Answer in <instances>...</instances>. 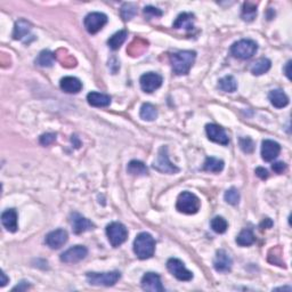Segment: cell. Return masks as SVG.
Returning a JSON list of instances; mask_svg holds the SVG:
<instances>
[{"mask_svg":"<svg viewBox=\"0 0 292 292\" xmlns=\"http://www.w3.org/2000/svg\"><path fill=\"white\" fill-rule=\"evenodd\" d=\"M197 58V53L193 51H181L170 55L172 70L177 75H185L190 72L192 65Z\"/></svg>","mask_w":292,"mask_h":292,"instance_id":"6da1fadb","label":"cell"},{"mask_svg":"<svg viewBox=\"0 0 292 292\" xmlns=\"http://www.w3.org/2000/svg\"><path fill=\"white\" fill-rule=\"evenodd\" d=\"M155 251V241L153 237L148 233H141L136 237L134 241V252L139 259L144 260L151 258Z\"/></svg>","mask_w":292,"mask_h":292,"instance_id":"7a4b0ae2","label":"cell"},{"mask_svg":"<svg viewBox=\"0 0 292 292\" xmlns=\"http://www.w3.org/2000/svg\"><path fill=\"white\" fill-rule=\"evenodd\" d=\"M201 202L197 195L191 192H182L178 195L177 202H176V209L179 212L185 215H194L200 210Z\"/></svg>","mask_w":292,"mask_h":292,"instance_id":"3957f363","label":"cell"},{"mask_svg":"<svg viewBox=\"0 0 292 292\" xmlns=\"http://www.w3.org/2000/svg\"><path fill=\"white\" fill-rule=\"evenodd\" d=\"M258 51L257 42L250 39H242L231 46V54L235 58L249 59Z\"/></svg>","mask_w":292,"mask_h":292,"instance_id":"277c9868","label":"cell"},{"mask_svg":"<svg viewBox=\"0 0 292 292\" xmlns=\"http://www.w3.org/2000/svg\"><path fill=\"white\" fill-rule=\"evenodd\" d=\"M121 274L120 272H108V273H95V272H91V273L86 274V278H87L88 283L91 285H96V287H112L117 282L120 280Z\"/></svg>","mask_w":292,"mask_h":292,"instance_id":"5b68a950","label":"cell"},{"mask_svg":"<svg viewBox=\"0 0 292 292\" xmlns=\"http://www.w3.org/2000/svg\"><path fill=\"white\" fill-rule=\"evenodd\" d=\"M106 235H108V238L112 247L118 248L127 240L128 231L124 224L114 221V223L108 225V227H106Z\"/></svg>","mask_w":292,"mask_h":292,"instance_id":"8992f818","label":"cell"},{"mask_svg":"<svg viewBox=\"0 0 292 292\" xmlns=\"http://www.w3.org/2000/svg\"><path fill=\"white\" fill-rule=\"evenodd\" d=\"M153 168L162 174H176L179 171V169L169 160L167 146H162L159 150L157 160L153 162Z\"/></svg>","mask_w":292,"mask_h":292,"instance_id":"52a82bcc","label":"cell"},{"mask_svg":"<svg viewBox=\"0 0 292 292\" xmlns=\"http://www.w3.org/2000/svg\"><path fill=\"white\" fill-rule=\"evenodd\" d=\"M106 23H108V16L98 12L89 13L84 21L85 28L91 35H95V33L101 31Z\"/></svg>","mask_w":292,"mask_h":292,"instance_id":"ba28073f","label":"cell"},{"mask_svg":"<svg viewBox=\"0 0 292 292\" xmlns=\"http://www.w3.org/2000/svg\"><path fill=\"white\" fill-rule=\"evenodd\" d=\"M167 268L170 273L179 281H191L193 278V273L185 267L184 263L177 258H170L167 261Z\"/></svg>","mask_w":292,"mask_h":292,"instance_id":"9c48e42d","label":"cell"},{"mask_svg":"<svg viewBox=\"0 0 292 292\" xmlns=\"http://www.w3.org/2000/svg\"><path fill=\"white\" fill-rule=\"evenodd\" d=\"M162 82H164V79L160 74L155 72H147L145 74H143L141 79H139V84H141V88L143 91L148 92H153L159 89L162 86Z\"/></svg>","mask_w":292,"mask_h":292,"instance_id":"30bf717a","label":"cell"},{"mask_svg":"<svg viewBox=\"0 0 292 292\" xmlns=\"http://www.w3.org/2000/svg\"><path fill=\"white\" fill-rule=\"evenodd\" d=\"M87 255V248L84 247V245H75V247L70 248L63 252L61 255V261L65 264H75L84 260Z\"/></svg>","mask_w":292,"mask_h":292,"instance_id":"8fae6325","label":"cell"},{"mask_svg":"<svg viewBox=\"0 0 292 292\" xmlns=\"http://www.w3.org/2000/svg\"><path fill=\"white\" fill-rule=\"evenodd\" d=\"M70 223H71L72 230L75 234L85 233V232L91 231L95 227V225L92 224L91 220L82 217L78 212H73V214H71V216H70Z\"/></svg>","mask_w":292,"mask_h":292,"instance_id":"7c38bea8","label":"cell"},{"mask_svg":"<svg viewBox=\"0 0 292 292\" xmlns=\"http://www.w3.org/2000/svg\"><path fill=\"white\" fill-rule=\"evenodd\" d=\"M143 290L150 292H162L164 291V285L161 283V278L155 273H146L142 278Z\"/></svg>","mask_w":292,"mask_h":292,"instance_id":"4fadbf2b","label":"cell"},{"mask_svg":"<svg viewBox=\"0 0 292 292\" xmlns=\"http://www.w3.org/2000/svg\"><path fill=\"white\" fill-rule=\"evenodd\" d=\"M233 260L231 256L225 250H218L216 252V257L214 259V267L219 273H227L232 270Z\"/></svg>","mask_w":292,"mask_h":292,"instance_id":"5bb4252c","label":"cell"},{"mask_svg":"<svg viewBox=\"0 0 292 292\" xmlns=\"http://www.w3.org/2000/svg\"><path fill=\"white\" fill-rule=\"evenodd\" d=\"M281 152V146L278 143L266 139L261 144V158L264 161L271 162L278 157Z\"/></svg>","mask_w":292,"mask_h":292,"instance_id":"9a60e30c","label":"cell"},{"mask_svg":"<svg viewBox=\"0 0 292 292\" xmlns=\"http://www.w3.org/2000/svg\"><path fill=\"white\" fill-rule=\"evenodd\" d=\"M205 132H207L208 138L212 142L218 143L220 145H228V143H230V139H228L226 132H225L223 128L219 127L217 125H207L205 126Z\"/></svg>","mask_w":292,"mask_h":292,"instance_id":"2e32d148","label":"cell"},{"mask_svg":"<svg viewBox=\"0 0 292 292\" xmlns=\"http://www.w3.org/2000/svg\"><path fill=\"white\" fill-rule=\"evenodd\" d=\"M68 232L64 230H55L47 234L45 238L46 244L51 249H59L63 247L68 241Z\"/></svg>","mask_w":292,"mask_h":292,"instance_id":"e0dca14e","label":"cell"},{"mask_svg":"<svg viewBox=\"0 0 292 292\" xmlns=\"http://www.w3.org/2000/svg\"><path fill=\"white\" fill-rule=\"evenodd\" d=\"M1 223L8 232L15 233L18 231V212L15 211V209H7V210L2 212Z\"/></svg>","mask_w":292,"mask_h":292,"instance_id":"ac0fdd59","label":"cell"},{"mask_svg":"<svg viewBox=\"0 0 292 292\" xmlns=\"http://www.w3.org/2000/svg\"><path fill=\"white\" fill-rule=\"evenodd\" d=\"M61 89L68 94H77L82 89V82L75 77H65L61 80Z\"/></svg>","mask_w":292,"mask_h":292,"instance_id":"d6986e66","label":"cell"},{"mask_svg":"<svg viewBox=\"0 0 292 292\" xmlns=\"http://www.w3.org/2000/svg\"><path fill=\"white\" fill-rule=\"evenodd\" d=\"M194 22H195V16L192 13H182L177 16L176 21L174 22V28L175 29H185L191 31L194 29Z\"/></svg>","mask_w":292,"mask_h":292,"instance_id":"ffe728a7","label":"cell"},{"mask_svg":"<svg viewBox=\"0 0 292 292\" xmlns=\"http://www.w3.org/2000/svg\"><path fill=\"white\" fill-rule=\"evenodd\" d=\"M88 104L94 106V108H106L111 104V97L106 94L91 91L87 95Z\"/></svg>","mask_w":292,"mask_h":292,"instance_id":"44dd1931","label":"cell"},{"mask_svg":"<svg viewBox=\"0 0 292 292\" xmlns=\"http://www.w3.org/2000/svg\"><path fill=\"white\" fill-rule=\"evenodd\" d=\"M30 32H31V24H30V22L21 18L15 23L14 31H13V38L15 40H22V39H24L25 36L30 35Z\"/></svg>","mask_w":292,"mask_h":292,"instance_id":"7402d4cb","label":"cell"},{"mask_svg":"<svg viewBox=\"0 0 292 292\" xmlns=\"http://www.w3.org/2000/svg\"><path fill=\"white\" fill-rule=\"evenodd\" d=\"M268 98H270L272 105L277 109L285 108V106L289 104V97L283 91H281V89L271 91L270 94H268Z\"/></svg>","mask_w":292,"mask_h":292,"instance_id":"603a6c76","label":"cell"},{"mask_svg":"<svg viewBox=\"0 0 292 292\" xmlns=\"http://www.w3.org/2000/svg\"><path fill=\"white\" fill-rule=\"evenodd\" d=\"M127 36H128V32L126 31V30H121V31L114 33V35L108 40L109 47L111 48L112 51H118V49L122 46V44L126 41Z\"/></svg>","mask_w":292,"mask_h":292,"instance_id":"cb8c5ba5","label":"cell"},{"mask_svg":"<svg viewBox=\"0 0 292 292\" xmlns=\"http://www.w3.org/2000/svg\"><path fill=\"white\" fill-rule=\"evenodd\" d=\"M255 241V234L250 228H244V230H242L237 237V243L240 245V247H249V245L254 244Z\"/></svg>","mask_w":292,"mask_h":292,"instance_id":"d4e9b609","label":"cell"},{"mask_svg":"<svg viewBox=\"0 0 292 292\" xmlns=\"http://www.w3.org/2000/svg\"><path fill=\"white\" fill-rule=\"evenodd\" d=\"M128 174L132 176H146L148 174V169L142 161L132 160L128 164L127 167Z\"/></svg>","mask_w":292,"mask_h":292,"instance_id":"484cf974","label":"cell"},{"mask_svg":"<svg viewBox=\"0 0 292 292\" xmlns=\"http://www.w3.org/2000/svg\"><path fill=\"white\" fill-rule=\"evenodd\" d=\"M55 62V54L51 51H42L36 59V64L41 68H51Z\"/></svg>","mask_w":292,"mask_h":292,"instance_id":"4316f807","label":"cell"},{"mask_svg":"<svg viewBox=\"0 0 292 292\" xmlns=\"http://www.w3.org/2000/svg\"><path fill=\"white\" fill-rule=\"evenodd\" d=\"M272 63L268 58H260L251 66V73L254 75H261L270 71Z\"/></svg>","mask_w":292,"mask_h":292,"instance_id":"83f0119b","label":"cell"},{"mask_svg":"<svg viewBox=\"0 0 292 292\" xmlns=\"http://www.w3.org/2000/svg\"><path fill=\"white\" fill-rule=\"evenodd\" d=\"M218 87L225 92H234L237 89V82L233 75H226L218 81Z\"/></svg>","mask_w":292,"mask_h":292,"instance_id":"f1b7e54d","label":"cell"},{"mask_svg":"<svg viewBox=\"0 0 292 292\" xmlns=\"http://www.w3.org/2000/svg\"><path fill=\"white\" fill-rule=\"evenodd\" d=\"M223 169H224V161L223 160H219V159L214 158V157L205 159L204 164H203V170L216 172V174H217V172L223 171Z\"/></svg>","mask_w":292,"mask_h":292,"instance_id":"f546056e","label":"cell"},{"mask_svg":"<svg viewBox=\"0 0 292 292\" xmlns=\"http://www.w3.org/2000/svg\"><path fill=\"white\" fill-rule=\"evenodd\" d=\"M141 118L146 121H154L158 118V110L150 103H145L141 108Z\"/></svg>","mask_w":292,"mask_h":292,"instance_id":"4dcf8cb0","label":"cell"},{"mask_svg":"<svg viewBox=\"0 0 292 292\" xmlns=\"http://www.w3.org/2000/svg\"><path fill=\"white\" fill-rule=\"evenodd\" d=\"M242 18L247 22L254 21L257 16V6L252 2H244L243 8H242Z\"/></svg>","mask_w":292,"mask_h":292,"instance_id":"1f68e13d","label":"cell"},{"mask_svg":"<svg viewBox=\"0 0 292 292\" xmlns=\"http://www.w3.org/2000/svg\"><path fill=\"white\" fill-rule=\"evenodd\" d=\"M136 14H137V6L132 2H126L121 6L120 15L124 21H130Z\"/></svg>","mask_w":292,"mask_h":292,"instance_id":"d6a6232c","label":"cell"},{"mask_svg":"<svg viewBox=\"0 0 292 292\" xmlns=\"http://www.w3.org/2000/svg\"><path fill=\"white\" fill-rule=\"evenodd\" d=\"M210 226L212 228V231L216 232L217 234H223L227 231L228 223L226 221V219H224L223 217H219V216H217V217L212 218Z\"/></svg>","mask_w":292,"mask_h":292,"instance_id":"836d02e7","label":"cell"},{"mask_svg":"<svg viewBox=\"0 0 292 292\" xmlns=\"http://www.w3.org/2000/svg\"><path fill=\"white\" fill-rule=\"evenodd\" d=\"M225 201L231 205H237L240 202V192H238L235 187H232L230 190L225 192L224 195Z\"/></svg>","mask_w":292,"mask_h":292,"instance_id":"e575fe53","label":"cell"},{"mask_svg":"<svg viewBox=\"0 0 292 292\" xmlns=\"http://www.w3.org/2000/svg\"><path fill=\"white\" fill-rule=\"evenodd\" d=\"M240 147L245 153H252L255 150V144L250 137L240 138Z\"/></svg>","mask_w":292,"mask_h":292,"instance_id":"d590c367","label":"cell"},{"mask_svg":"<svg viewBox=\"0 0 292 292\" xmlns=\"http://www.w3.org/2000/svg\"><path fill=\"white\" fill-rule=\"evenodd\" d=\"M144 15L147 19H151L155 18H160V16H162V12L159 8L153 7V6H146L144 8Z\"/></svg>","mask_w":292,"mask_h":292,"instance_id":"8d00e7d4","label":"cell"},{"mask_svg":"<svg viewBox=\"0 0 292 292\" xmlns=\"http://www.w3.org/2000/svg\"><path fill=\"white\" fill-rule=\"evenodd\" d=\"M55 141H56V134H53V132L44 134L40 137V144L44 145V146L51 145L52 143H54Z\"/></svg>","mask_w":292,"mask_h":292,"instance_id":"74e56055","label":"cell"},{"mask_svg":"<svg viewBox=\"0 0 292 292\" xmlns=\"http://www.w3.org/2000/svg\"><path fill=\"white\" fill-rule=\"evenodd\" d=\"M272 169H273L274 172L276 174H283V172L287 170V164L284 162H275V164H272Z\"/></svg>","mask_w":292,"mask_h":292,"instance_id":"f35d334b","label":"cell"},{"mask_svg":"<svg viewBox=\"0 0 292 292\" xmlns=\"http://www.w3.org/2000/svg\"><path fill=\"white\" fill-rule=\"evenodd\" d=\"M256 175H257L260 179H263V181L268 178V171L265 168H261V167H258L256 169Z\"/></svg>","mask_w":292,"mask_h":292,"instance_id":"ab89813d","label":"cell"},{"mask_svg":"<svg viewBox=\"0 0 292 292\" xmlns=\"http://www.w3.org/2000/svg\"><path fill=\"white\" fill-rule=\"evenodd\" d=\"M29 288H30L29 282L22 281L21 283H19L18 285H16V287L14 289H13V291H16V290H18V291H25V290H28Z\"/></svg>","mask_w":292,"mask_h":292,"instance_id":"60d3db41","label":"cell"},{"mask_svg":"<svg viewBox=\"0 0 292 292\" xmlns=\"http://www.w3.org/2000/svg\"><path fill=\"white\" fill-rule=\"evenodd\" d=\"M0 277H1V281H0V287H5V285L9 282V278L6 276V274L4 273V272H1V274H0Z\"/></svg>","mask_w":292,"mask_h":292,"instance_id":"b9f144b4","label":"cell"},{"mask_svg":"<svg viewBox=\"0 0 292 292\" xmlns=\"http://www.w3.org/2000/svg\"><path fill=\"white\" fill-rule=\"evenodd\" d=\"M290 66H291V61H289L287 63V65H285L284 68V72H285V75H287L288 79H291V75H290Z\"/></svg>","mask_w":292,"mask_h":292,"instance_id":"7bdbcfd3","label":"cell"},{"mask_svg":"<svg viewBox=\"0 0 292 292\" xmlns=\"http://www.w3.org/2000/svg\"><path fill=\"white\" fill-rule=\"evenodd\" d=\"M263 226H265V228H271L272 226H273V223H272V220L270 218H266L263 221V224H261V227Z\"/></svg>","mask_w":292,"mask_h":292,"instance_id":"ee69618b","label":"cell"},{"mask_svg":"<svg viewBox=\"0 0 292 292\" xmlns=\"http://www.w3.org/2000/svg\"><path fill=\"white\" fill-rule=\"evenodd\" d=\"M275 290H288V291H291V288H277V289H275Z\"/></svg>","mask_w":292,"mask_h":292,"instance_id":"f6af8a7d","label":"cell"}]
</instances>
